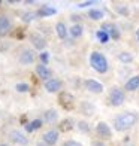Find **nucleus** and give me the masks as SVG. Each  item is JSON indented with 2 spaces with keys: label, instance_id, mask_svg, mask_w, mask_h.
I'll return each mask as SVG.
<instances>
[{
  "label": "nucleus",
  "instance_id": "f257e3e1",
  "mask_svg": "<svg viewBox=\"0 0 139 146\" xmlns=\"http://www.w3.org/2000/svg\"><path fill=\"white\" fill-rule=\"evenodd\" d=\"M138 121V115L136 113H130V112H127V113H124L121 116H118L115 119V130L118 131H124V130H129L132 125H135V122Z\"/></svg>",
  "mask_w": 139,
  "mask_h": 146
},
{
  "label": "nucleus",
  "instance_id": "f03ea898",
  "mask_svg": "<svg viewBox=\"0 0 139 146\" xmlns=\"http://www.w3.org/2000/svg\"><path fill=\"white\" fill-rule=\"evenodd\" d=\"M90 63L93 66V69L99 73H105L108 70V61L100 52H93L91 57H90Z\"/></svg>",
  "mask_w": 139,
  "mask_h": 146
},
{
  "label": "nucleus",
  "instance_id": "7ed1b4c3",
  "mask_svg": "<svg viewBox=\"0 0 139 146\" xmlns=\"http://www.w3.org/2000/svg\"><path fill=\"white\" fill-rule=\"evenodd\" d=\"M58 103H60V106L64 108L66 110H70L74 108V97H72V94H69V92H61V94L58 96Z\"/></svg>",
  "mask_w": 139,
  "mask_h": 146
},
{
  "label": "nucleus",
  "instance_id": "20e7f679",
  "mask_svg": "<svg viewBox=\"0 0 139 146\" xmlns=\"http://www.w3.org/2000/svg\"><path fill=\"white\" fill-rule=\"evenodd\" d=\"M109 102H111L112 106H120V104H123V102H124L123 91L118 90V88H114V90L111 91V94H109Z\"/></svg>",
  "mask_w": 139,
  "mask_h": 146
},
{
  "label": "nucleus",
  "instance_id": "39448f33",
  "mask_svg": "<svg viewBox=\"0 0 139 146\" xmlns=\"http://www.w3.org/2000/svg\"><path fill=\"white\" fill-rule=\"evenodd\" d=\"M85 88H87L88 91H91V92H96V94H100V92L103 91L102 84L97 82V81H93V79L85 81Z\"/></svg>",
  "mask_w": 139,
  "mask_h": 146
},
{
  "label": "nucleus",
  "instance_id": "423d86ee",
  "mask_svg": "<svg viewBox=\"0 0 139 146\" xmlns=\"http://www.w3.org/2000/svg\"><path fill=\"white\" fill-rule=\"evenodd\" d=\"M33 60H35V54H33V51H30V49H24L21 52V55H19V61L23 64H31Z\"/></svg>",
  "mask_w": 139,
  "mask_h": 146
},
{
  "label": "nucleus",
  "instance_id": "0eeeda50",
  "mask_svg": "<svg viewBox=\"0 0 139 146\" xmlns=\"http://www.w3.org/2000/svg\"><path fill=\"white\" fill-rule=\"evenodd\" d=\"M96 130H97V133H99V136H102L103 139L111 137V128L108 127V124L99 122V124H97V127H96Z\"/></svg>",
  "mask_w": 139,
  "mask_h": 146
},
{
  "label": "nucleus",
  "instance_id": "6e6552de",
  "mask_svg": "<svg viewBox=\"0 0 139 146\" xmlns=\"http://www.w3.org/2000/svg\"><path fill=\"white\" fill-rule=\"evenodd\" d=\"M102 30L106 31L108 35H109L111 37H114V39L120 37V31H118V29L115 27V25H112V24H103V25H102Z\"/></svg>",
  "mask_w": 139,
  "mask_h": 146
},
{
  "label": "nucleus",
  "instance_id": "1a4fd4ad",
  "mask_svg": "<svg viewBox=\"0 0 139 146\" xmlns=\"http://www.w3.org/2000/svg\"><path fill=\"white\" fill-rule=\"evenodd\" d=\"M60 81H57V79H49V81L45 82V90L48 92H55L60 90Z\"/></svg>",
  "mask_w": 139,
  "mask_h": 146
},
{
  "label": "nucleus",
  "instance_id": "9d476101",
  "mask_svg": "<svg viewBox=\"0 0 139 146\" xmlns=\"http://www.w3.org/2000/svg\"><path fill=\"white\" fill-rule=\"evenodd\" d=\"M57 139H58V133L57 131H48V133H45V136H43V140L46 145H54L57 143Z\"/></svg>",
  "mask_w": 139,
  "mask_h": 146
},
{
  "label": "nucleus",
  "instance_id": "9b49d317",
  "mask_svg": "<svg viewBox=\"0 0 139 146\" xmlns=\"http://www.w3.org/2000/svg\"><path fill=\"white\" fill-rule=\"evenodd\" d=\"M11 140L17 142L19 145H27V139H25L24 134H23V133H19V131H12L11 133Z\"/></svg>",
  "mask_w": 139,
  "mask_h": 146
},
{
  "label": "nucleus",
  "instance_id": "f8f14e48",
  "mask_svg": "<svg viewBox=\"0 0 139 146\" xmlns=\"http://www.w3.org/2000/svg\"><path fill=\"white\" fill-rule=\"evenodd\" d=\"M11 29V23L6 17H0V36H5Z\"/></svg>",
  "mask_w": 139,
  "mask_h": 146
},
{
  "label": "nucleus",
  "instance_id": "ddd939ff",
  "mask_svg": "<svg viewBox=\"0 0 139 146\" xmlns=\"http://www.w3.org/2000/svg\"><path fill=\"white\" fill-rule=\"evenodd\" d=\"M30 39H31L33 45L36 46V49H43V48H45V39H43L42 36H39V35H31Z\"/></svg>",
  "mask_w": 139,
  "mask_h": 146
},
{
  "label": "nucleus",
  "instance_id": "4468645a",
  "mask_svg": "<svg viewBox=\"0 0 139 146\" xmlns=\"http://www.w3.org/2000/svg\"><path fill=\"white\" fill-rule=\"evenodd\" d=\"M72 127H74V121H72V119H69V118H67V119H63V121L60 122V125H58L60 131H63V133L70 131Z\"/></svg>",
  "mask_w": 139,
  "mask_h": 146
},
{
  "label": "nucleus",
  "instance_id": "2eb2a0df",
  "mask_svg": "<svg viewBox=\"0 0 139 146\" xmlns=\"http://www.w3.org/2000/svg\"><path fill=\"white\" fill-rule=\"evenodd\" d=\"M36 72H37V75H39V78H42V79H48L49 76H51V72L45 67V66H37L36 67ZM49 81V79H48Z\"/></svg>",
  "mask_w": 139,
  "mask_h": 146
},
{
  "label": "nucleus",
  "instance_id": "dca6fc26",
  "mask_svg": "<svg viewBox=\"0 0 139 146\" xmlns=\"http://www.w3.org/2000/svg\"><path fill=\"white\" fill-rule=\"evenodd\" d=\"M138 87H139V75L138 76H133L127 84H126V90H129V91H133Z\"/></svg>",
  "mask_w": 139,
  "mask_h": 146
},
{
  "label": "nucleus",
  "instance_id": "f3484780",
  "mask_svg": "<svg viewBox=\"0 0 139 146\" xmlns=\"http://www.w3.org/2000/svg\"><path fill=\"white\" fill-rule=\"evenodd\" d=\"M54 14H55V9L54 8H48V6H42V8L37 11L39 17H48V15H54Z\"/></svg>",
  "mask_w": 139,
  "mask_h": 146
},
{
  "label": "nucleus",
  "instance_id": "a211bd4d",
  "mask_svg": "<svg viewBox=\"0 0 139 146\" xmlns=\"http://www.w3.org/2000/svg\"><path fill=\"white\" fill-rule=\"evenodd\" d=\"M70 35L74 36V37H79L82 35V27L79 24H75V25H72V29H70Z\"/></svg>",
  "mask_w": 139,
  "mask_h": 146
},
{
  "label": "nucleus",
  "instance_id": "6ab92c4d",
  "mask_svg": "<svg viewBox=\"0 0 139 146\" xmlns=\"http://www.w3.org/2000/svg\"><path fill=\"white\" fill-rule=\"evenodd\" d=\"M55 29H57V35H58V37L64 39V37H66V35H67V31H66V27H64V24H63V23H58Z\"/></svg>",
  "mask_w": 139,
  "mask_h": 146
},
{
  "label": "nucleus",
  "instance_id": "aec40b11",
  "mask_svg": "<svg viewBox=\"0 0 139 146\" xmlns=\"http://www.w3.org/2000/svg\"><path fill=\"white\" fill-rule=\"evenodd\" d=\"M88 17L91 19H100V18H103V12L99 11V9H91L88 12Z\"/></svg>",
  "mask_w": 139,
  "mask_h": 146
},
{
  "label": "nucleus",
  "instance_id": "412c9836",
  "mask_svg": "<svg viewBox=\"0 0 139 146\" xmlns=\"http://www.w3.org/2000/svg\"><path fill=\"white\" fill-rule=\"evenodd\" d=\"M41 127H42V121H41V119H36V121H33L31 124H29L25 128H27V131H33V130H37Z\"/></svg>",
  "mask_w": 139,
  "mask_h": 146
},
{
  "label": "nucleus",
  "instance_id": "4be33fe9",
  "mask_svg": "<svg viewBox=\"0 0 139 146\" xmlns=\"http://www.w3.org/2000/svg\"><path fill=\"white\" fill-rule=\"evenodd\" d=\"M97 39H99L102 43H106V42L109 40V35H108L106 31H103V30H99V31H97Z\"/></svg>",
  "mask_w": 139,
  "mask_h": 146
},
{
  "label": "nucleus",
  "instance_id": "5701e85b",
  "mask_svg": "<svg viewBox=\"0 0 139 146\" xmlns=\"http://www.w3.org/2000/svg\"><path fill=\"white\" fill-rule=\"evenodd\" d=\"M45 119H46L48 122L55 121V119H57V112H55V110H46V112H45Z\"/></svg>",
  "mask_w": 139,
  "mask_h": 146
},
{
  "label": "nucleus",
  "instance_id": "b1692460",
  "mask_svg": "<svg viewBox=\"0 0 139 146\" xmlns=\"http://www.w3.org/2000/svg\"><path fill=\"white\" fill-rule=\"evenodd\" d=\"M118 58H120V61H123V63H130L132 60H133L132 54H129V52H121V54L118 55Z\"/></svg>",
  "mask_w": 139,
  "mask_h": 146
},
{
  "label": "nucleus",
  "instance_id": "393cba45",
  "mask_svg": "<svg viewBox=\"0 0 139 146\" xmlns=\"http://www.w3.org/2000/svg\"><path fill=\"white\" fill-rule=\"evenodd\" d=\"M81 109L84 110V113H85V115H93V110H94V108H93L90 103H82Z\"/></svg>",
  "mask_w": 139,
  "mask_h": 146
},
{
  "label": "nucleus",
  "instance_id": "a878e982",
  "mask_svg": "<svg viewBox=\"0 0 139 146\" xmlns=\"http://www.w3.org/2000/svg\"><path fill=\"white\" fill-rule=\"evenodd\" d=\"M36 15H37V14H33V12H27V14H24V15H23V21H24V23H30Z\"/></svg>",
  "mask_w": 139,
  "mask_h": 146
},
{
  "label": "nucleus",
  "instance_id": "bb28decb",
  "mask_svg": "<svg viewBox=\"0 0 139 146\" xmlns=\"http://www.w3.org/2000/svg\"><path fill=\"white\" fill-rule=\"evenodd\" d=\"M15 88H17L18 92H27L29 91V85L27 84H18Z\"/></svg>",
  "mask_w": 139,
  "mask_h": 146
},
{
  "label": "nucleus",
  "instance_id": "cd10ccee",
  "mask_svg": "<svg viewBox=\"0 0 139 146\" xmlns=\"http://www.w3.org/2000/svg\"><path fill=\"white\" fill-rule=\"evenodd\" d=\"M78 128L81 130V131H84V133H88V131H90L88 124H87V122H84V121H81V122L78 124Z\"/></svg>",
  "mask_w": 139,
  "mask_h": 146
},
{
  "label": "nucleus",
  "instance_id": "c85d7f7f",
  "mask_svg": "<svg viewBox=\"0 0 139 146\" xmlns=\"http://www.w3.org/2000/svg\"><path fill=\"white\" fill-rule=\"evenodd\" d=\"M41 60H42V63H48L49 54H48V52H42V54H41Z\"/></svg>",
  "mask_w": 139,
  "mask_h": 146
},
{
  "label": "nucleus",
  "instance_id": "c756f323",
  "mask_svg": "<svg viewBox=\"0 0 139 146\" xmlns=\"http://www.w3.org/2000/svg\"><path fill=\"white\" fill-rule=\"evenodd\" d=\"M64 146H82L81 143H78V142H74V140H69V142H66Z\"/></svg>",
  "mask_w": 139,
  "mask_h": 146
},
{
  "label": "nucleus",
  "instance_id": "7c9ffc66",
  "mask_svg": "<svg viewBox=\"0 0 139 146\" xmlns=\"http://www.w3.org/2000/svg\"><path fill=\"white\" fill-rule=\"evenodd\" d=\"M117 11L120 12V14H123V15H127V14H129V11L126 9V8H121V6H118V8H117Z\"/></svg>",
  "mask_w": 139,
  "mask_h": 146
},
{
  "label": "nucleus",
  "instance_id": "2f4dec72",
  "mask_svg": "<svg viewBox=\"0 0 139 146\" xmlns=\"http://www.w3.org/2000/svg\"><path fill=\"white\" fill-rule=\"evenodd\" d=\"M93 5V2H84V3H79V8H85V6H90Z\"/></svg>",
  "mask_w": 139,
  "mask_h": 146
},
{
  "label": "nucleus",
  "instance_id": "473e14b6",
  "mask_svg": "<svg viewBox=\"0 0 139 146\" xmlns=\"http://www.w3.org/2000/svg\"><path fill=\"white\" fill-rule=\"evenodd\" d=\"M37 146H46V145H37Z\"/></svg>",
  "mask_w": 139,
  "mask_h": 146
},
{
  "label": "nucleus",
  "instance_id": "72a5a7b5",
  "mask_svg": "<svg viewBox=\"0 0 139 146\" xmlns=\"http://www.w3.org/2000/svg\"><path fill=\"white\" fill-rule=\"evenodd\" d=\"M138 36H139V31H138Z\"/></svg>",
  "mask_w": 139,
  "mask_h": 146
},
{
  "label": "nucleus",
  "instance_id": "f704fd0d",
  "mask_svg": "<svg viewBox=\"0 0 139 146\" xmlns=\"http://www.w3.org/2000/svg\"><path fill=\"white\" fill-rule=\"evenodd\" d=\"M2 146H6V145H2Z\"/></svg>",
  "mask_w": 139,
  "mask_h": 146
}]
</instances>
